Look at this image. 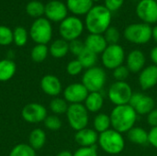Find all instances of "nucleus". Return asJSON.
<instances>
[{"label":"nucleus","mask_w":157,"mask_h":156,"mask_svg":"<svg viewBox=\"0 0 157 156\" xmlns=\"http://www.w3.org/2000/svg\"><path fill=\"white\" fill-rule=\"evenodd\" d=\"M112 13L105 6H94L86 16V27L90 34H104L110 27Z\"/></svg>","instance_id":"nucleus-1"},{"label":"nucleus","mask_w":157,"mask_h":156,"mask_svg":"<svg viewBox=\"0 0 157 156\" xmlns=\"http://www.w3.org/2000/svg\"><path fill=\"white\" fill-rule=\"evenodd\" d=\"M111 127L120 133H127L135 126L138 114L128 104L122 106H116L110 115Z\"/></svg>","instance_id":"nucleus-2"},{"label":"nucleus","mask_w":157,"mask_h":156,"mask_svg":"<svg viewBox=\"0 0 157 156\" xmlns=\"http://www.w3.org/2000/svg\"><path fill=\"white\" fill-rule=\"evenodd\" d=\"M98 145L105 153L116 155L125 148V141L121 133L113 129H109L98 135Z\"/></svg>","instance_id":"nucleus-3"},{"label":"nucleus","mask_w":157,"mask_h":156,"mask_svg":"<svg viewBox=\"0 0 157 156\" xmlns=\"http://www.w3.org/2000/svg\"><path fill=\"white\" fill-rule=\"evenodd\" d=\"M107 82V74L105 70L98 66L86 69L82 76V84L91 92H101Z\"/></svg>","instance_id":"nucleus-4"},{"label":"nucleus","mask_w":157,"mask_h":156,"mask_svg":"<svg viewBox=\"0 0 157 156\" xmlns=\"http://www.w3.org/2000/svg\"><path fill=\"white\" fill-rule=\"evenodd\" d=\"M152 29L146 23H132L128 25L124 31V38L134 44H145L152 39Z\"/></svg>","instance_id":"nucleus-5"},{"label":"nucleus","mask_w":157,"mask_h":156,"mask_svg":"<svg viewBox=\"0 0 157 156\" xmlns=\"http://www.w3.org/2000/svg\"><path fill=\"white\" fill-rule=\"evenodd\" d=\"M132 95V88L126 81H116L108 89V97L115 107L128 105Z\"/></svg>","instance_id":"nucleus-6"},{"label":"nucleus","mask_w":157,"mask_h":156,"mask_svg":"<svg viewBox=\"0 0 157 156\" xmlns=\"http://www.w3.org/2000/svg\"><path fill=\"white\" fill-rule=\"evenodd\" d=\"M69 125L75 131L87 128L89 122L88 111L84 104H70L66 112Z\"/></svg>","instance_id":"nucleus-7"},{"label":"nucleus","mask_w":157,"mask_h":156,"mask_svg":"<svg viewBox=\"0 0 157 156\" xmlns=\"http://www.w3.org/2000/svg\"><path fill=\"white\" fill-rule=\"evenodd\" d=\"M124 60L125 51L120 44L108 45L106 50L101 53L102 64L109 70H114L122 65Z\"/></svg>","instance_id":"nucleus-8"},{"label":"nucleus","mask_w":157,"mask_h":156,"mask_svg":"<svg viewBox=\"0 0 157 156\" xmlns=\"http://www.w3.org/2000/svg\"><path fill=\"white\" fill-rule=\"evenodd\" d=\"M59 30L64 40L72 41L80 37L84 30V24L82 20L76 17H68L62 21Z\"/></svg>","instance_id":"nucleus-9"},{"label":"nucleus","mask_w":157,"mask_h":156,"mask_svg":"<svg viewBox=\"0 0 157 156\" xmlns=\"http://www.w3.org/2000/svg\"><path fill=\"white\" fill-rule=\"evenodd\" d=\"M52 29L49 20L45 18L37 19L30 28V37L38 44L48 43L52 39Z\"/></svg>","instance_id":"nucleus-10"},{"label":"nucleus","mask_w":157,"mask_h":156,"mask_svg":"<svg viewBox=\"0 0 157 156\" xmlns=\"http://www.w3.org/2000/svg\"><path fill=\"white\" fill-rule=\"evenodd\" d=\"M136 14L138 17L148 25L157 22L156 0H140L136 6Z\"/></svg>","instance_id":"nucleus-11"},{"label":"nucleus","mask_w":157,"mask_h":156,"mask_svg":"<svg viewBox=\"0 0 157 156\" xmlns=\"http://www.w3.org/2000/svg\"><path fill=\"white\" fill-rule=\"evenodd\" d=\"M129 105L136 111L138 115H148L155 108V99L143 93H133Z\"/></svg>","instance_id":"nucleus-12"},{"label":"nucleus","mask_w":157,"mask_h":156,"mask_svg":"<svg viewBox=\"0 0 157 156\" xmlns=\"http://www.w3.org/2000/svg\"><path fill=\"white\" fill-rule=\"evenodd\" d=\"M21 115L27 122L39 123L44 121L47 118V110L41 104L30 103L23 108Z\"/></svg>","instance_id":"nucleus-13"},{"label":"nucleus","mask_w":157,"mask_h":156,"mask_svg":"<svg viewBox=\"0 0 157 156\" xmlns=\"http://www.w3.org/2000/svg\"><path fill=\"white\" fill-rule=\"evenodd\" d=\"M89 92L82 83L71 84L63 91L64 99L70 104H82L85 102Z\"/></svg>","instance_id":"nucleus-14"},{"label":"nucleus","mask_w":157,"mask_h":156,"mask_svg":"<svg viewBox=\"0 0 157 156\" xmlns=\"http://www.w3.org/2000/svg\"><path fill=\"white\" fill-rule=\"evenodd\" d=\"M138 82L143 90H149L157 85V66L155 64L144 67L140 73Z\"/></svg>","instance_id":"nucleus-15"},{"label":"nucleus","mask_w":157,"mask_h":156,"mask_svg":"<svg viewBox=\"0 0 157 156\" xmlns=\"http://www.w3.org/2000/svg\"><path fill=\"white\" fill-rule=\"evenodd\" d=\"M44 13L47 17L52 21H63L66 18L67 7L63 2L53 0L46 5Z\"/></svg>","instance_id":"nucleus-16"},{"label":"nucleus","mask_w":157,"mask_h":156,"mask_svg":"<svg viewBox=\"0 0 157 156\" xmlns=\"http://www.w3.org/2000/svg\"><path fill=\"white\" fill-rule=\"evenodd\" d=\"M146 58L144 53L140 50H132L126 58V66L131 73H140L145 65Z\"/></svg>","instance_id":"nucleus-17"},{"label":"nucleus","mask_w":157,"mask_h":156,"mask_svg":"<svg viewBox=\"0 0 157 156\" xmlns=\"http://www.w3.org/2000/svg\"><path fill=\"white\" fill-rule=\"evenodd\" d=\"M98 133L89 128H85L83 130L77 131L75 135V140L77 144L81 147H91L95 146L98 142Z\"/></svg>","instance_id":"nucleus-18"},{"label":"nucleus","mask_w":157,"mask_h":156,"mask_svg":"<svg viewBox=\"0 0 157 156\" xmlns=\"http://www.w3.org/2000/svg\"><path fill=\"white\" fill-rule=\"evenodd\" d=\"M42 91L52 97H56L62 92V83L58 77L52 74H46L40 81Z\"/></svg>","instance_id":"nucleus-19"},{"label":"nucleus","mask_w":157,"mask_h":156,"mask_svg":"<svg viewBox=\"0 0 157 156\" xmlns=\"http://www.w3.org/2000/svg\"><path fill=\"white\" fill-rule=\"evenodd\" d=\"M108 45L109 44L102 34H89L85 40L86 48L96 54H101L106 50Z\"/></svg>","instance_id":"nucleus-20"},{"label":"nucleus","mask_w":157,"mask_h":156,"mask_svg":"<svg viewBox=\"0 0 157 156\" xmlns=\"http://www.w3.org/2000/svg\"><path fill=\"white\" fill-rule=\"evenodd\" d=\"M104 96L101 92H91L85 100V107L88 112L97 113L104 105Z\"/></svg>","instance_id":"nucleus-21"},{"label":"nucleus","mask_w":157,"mask_h":156,"mask_svg":"<svg viewBox=\"0 0 157 156\" xmlns=\"http://www.w3.org/2000/svg\"><path fill=\"white\" fill-rule=\"evenodd\" d=\"M92 0H67L68 9L75 15H86L94 6Z\"/></svg>","instance_id":"nucleus-22"},{"label":"nucleus","mask_w":157,"mask_h":156,"mask_svg":"<svg viewBox=\"0 0 157 156\" xmlns=\"http://www.w3.org/2000/svg\"><path fill=\"white\" fill-rule=\"evenodd\" d=\"M128 139L132 143L137 145H144L148 143V131L141 127H133L128 132Z\"/></svg>","instance_id":"nucleus-23"},{"label":"nucleus","mask_w":157,"mask_h":156,"mask_svg":"<svg viewBox=\"0 0 157 156\" xmlns=\"http://www.w3.org/2000/svg\"><path fill=\"white\" fill-rule=\"evenodd\" d=\"M16 73V64L11 60L0 61V82H6L10 80Z\"/></svg>","instance_id":"nucleus-24"},{"label":"nucleus","mask_w":157,"mask_h":156,"mask_svg":"<svg viewBox=\"0 0 157 156\" xmlns=\"http://www.w3.org/2000/svg\"><path fill=\"white\" fill-rule=\"evenodd\" d=\"M69 51V43L63 39L53 41L50 48V52L54 58H63Z\"/></svg>","instance_id":"nucleus-25"},{"label":"nucleus","mask_w":157,"mask_h":156,"mask_svg":"<svg viewBox=\"0 0 157 156\" xmlns=\"http://www.w3.org/2000/svg\"><path fill=\"white\" fill-rule=\"evenodd\" d=\"M29 145L35 150H40L43 147L46 142V134L41 129L33 130L29 137Z\"/></svg>","instance_id":"nucleus-26"},{"label":"nucleus","mask_w":157,"mask_h":156,"mask_svg":"<svg viewBox=\"0 0 157 156\" xmlns=\"http://www.w3.org/2000/svg\"><path fill=\"white\" fill-rule=\"evenodd\" d=\"M93 126H94V130L98 134L109 130L111 127V121H110L109 115H107L105 113L98 114L94 119Z\"/></svg>","instance_id":"nucleus-27"},{"label":"nucleus","mask_w":157,"mask_h":156,"mask_svg":"<svg viewBox=\"0 0 157 156\" xmlns=\"http://www.w3.org/2000/svg\"><path fill=\"white\" fill-rule=\"evenodd\" d=\"M77 60L80 62L84 69H89L96 66L98 62V54L85 48L84 51L77 56Z\"/></svg>","instance_id":"nucleus-28"},{"label":"nucleus","mask_w":157,"mask_h":156,"mask_svg":"<svg viewBox=\"0 0 157 156\" xmlns=\"http://www.w3.org/2000/svg\"><path fill=\"white\" fill-rule=\"evenodd\" d=\"M9 156H36V153L29 144L20 143L11 150Z\"/></svg>","instance_id":"nucleus-29"},{"label":"nucleus","mask_w":157,"mask_h":156,"mask_svg":"<svg viewBox=\"0 0 157 156\" xmlns=\"http://www.w3.org/2000/svg\"><path fill=\"white\" fill-rule=\"evenodd\" d=\"M68 102L65 99L60 98V97H55L53 98L51 103H50V108L51 110L55 113V114H64L67 112L68 109Z\"/></svg>","instance_id":"nucleus-30"},{"label":"nucleus","mask_w":157,"mask_h":156,"mask_svg":"<svg viewBox=\"0 0 157 156\" xmlns=\"http://www.w3.org/2000/svg\"><path fill=\"white\" fill-rule=\"evenodd\" d=\"M48 55V48L45 44H38L31 51V59L36 63L43 62Z\"/></svg>","instance_id":"nucleus-31"},{"label":"nucleus","mask_w":157,"mask_h":156,"mask_svg":"<svg viewBox=\"0 0 157 156\" xmlns=\"http://www.w3.org/2000/svg\"><path fill=\"white\" fill-rule=\"evenodd\" d=\"M106 41L108 42L109 45H112V44H119V40L121 39V33L119 31V29L116 27L110 26L103 34Z\"/></svg>","instance_id":"nucleus-32"},{"label":"nucleus","mask_w":157,"mask_h":156,"mask_svg":"<svg viewBox=\"0 0 157 156\" xmlns=\"http://www.w3.org/2000/svg\"><path fill=\"white\" fill-rule=\"evenodd\" d=\"M27 13L31 17H40L45 12V7L39 1H32L27 5Z\"/></svg>","instance_id":"nucleus-33"},{"label":"nucleus","mask_w":157,"mask_h":156,"mask_svg":"<svg viewBox=\"0 0 157 156\" xmlns=\"http://www.w3.org/2000/svg\"><path fill=\"white\" fill-rule=\"evenodd\" d=\"M14 42L17 46H24L28 40V33L27 30L22 27H17L15 29L13 32Z\"/></svg>","instance_id":"nucleus-34"},{"label":"nucleus","mask_w":157,"mask_h":156,"mask_svg":"<svg viewBox=\"0 0 157 156\" xmlns=\"http://www.w3.org/2000/svg\"><path fill=\"white\" fill-rule=\"evenodd\" d=\"M13 32L5 26H0V45H8L13 41Z\"/></svg>","instance_id":"nucleus-35"},{"label":"nucleus","mask_w":157,"mask_h":156,"mask_svg":"<svg viewBox=\"0 0 157 156\" xmlns=\"http://www.w3.org/2000/svg\"><path fill=\"white\" fill-rule=\"evenodd\" d=\"M130 70L128 69V67L126 65H121L119 67H117L116 69L113 70V76L115 78L116 81H121L123 82L125 81L129 75H130Z\"/></svg>","instance_id":"nucleus-36"},{"label":"nucleus","mask_w":157,"mask_h":156,"mask_svg":"<svg viewBox=\"0 0 157 156\" xmlns=\"http://www.w3.org/2000/svg\"><path fill=\"white\" fill-rule=\"evenodd\" d=\"M45 127L51 131H57L62 127V121L57 116H47L44 120Z\"/></svg>","instance_id":"nucleus-37"},{"label":"nucleus","mask_w":157,"mask_h":156,"mask_svg":"<svg viewBox=\"0 0 157 156\" xmlns=\"http://www.w3.org/2000/svg\"><path fill=\"white\" fill-rule=\"evenodd\" d=\"M83 69H84V67L82 66V64L80 63V62L77 59L71 61L66 66L67 73L72 76H75V75H78L79 74H81Z\"/></svg>","instance_id":"nucleus-38"},{"label":"nucleus","mask_w":157,"mask_h":156,"mask_svg":"<svg viewBox=\"0 0 157 156\" xmlns=\"http://www.w3.org/2000/svg\"><path fill=\"white\" fill-rule=\"evenodd\" d=\"M86 48L85 46V42H83L82 40L76 39L72 41H70L69 43V51L75 56H78Z\"/></svg>","instance_id":"nucleus-39"},{"label":"nucleus","mask_w":157,"mask_h":156,"mask_svg":"<svg viewBox=\"0 0 157 156\" xmlns=\"http://www.w3.org/2000/svg\"><path fill=\"white\" fill-rule=\"evenodd\" d=\"M74 156H98V148L97 146H91V147H80L77 149Z\"/></svg>","instance_id":"nucleus-40"},{"label":"nucleus","mask_w":157,"mask_h":156,"mask_svg":"<svg viewBox=\"0 0 157 156\" xmlns=\"http://www.w3.org/2000/svg\"><path fill=\"white\" fill-rule=\"evenodd\" d=\"M124 3V0H105L104 6L111 12H115L119 10Z\"/></svg>","instance_id":"nucleus-41"},{"label":"nucleus","mask_w":157,"mask_h":156,"mask_svg":"<svg viewBox=\"0 0 157 156\" xmlns=\"http://www.w3.org/2000/svg\"><path fill=\"white\" fill-rule=\"evenodd\" d=\"M148 143L157 149V127L152 128L148 131Z\"/></svg>","instance_id":"nucleus-42"},{"label":"nucleus","mask_w":157,"mask_h":156,"mask_svg":"<svg viewBox=\"0 0 157 156\" xmlns=\"http://www.w3.org/2000/svg\"><path fill=\"white\" fill-rule=\"evenodd\" d=\"M146 120H147V123H148L152 128L157 127V108L153 109V110L147 115Z\"/></svg>","instance_id":"nucleus-43"},{"label":"nucleus","mask_w":157,"mask_h":156,"mask_svg":"<svg viewBox=\"0 0 157 156\" xmlns=\"http://www.w3.org/2000/svg\"><path fill=\"white\" fill-rule=\"evenodd\" d=\"M150 57H151V60L154 63V64L157 66V46L152 49V51L150 52Z\"/></svg>","instance_id":"nucleus-44"},{"label":"nucleus","mask_w":157,"mask_h":156,"mask_svg":"<svg viewBox=\"0 0 157 156\" xmlns=\"http://www.w3.org/2000/svg\"><path fill=\"white\" fill-rule=\"evenodd\" d=\"M152 39L155 40V43H157V26L152 29Z\"/></svg>","instance_id":"nucleus-45"},{"label":"nucleus","mask_w":157,"mask_h":156,"mask_svg":"<svg viewBox=\"0 0 157 156\" xmlns=\"http://www.w3.org/2000/svg\"><path fill=\"white\" fill-rule=\"evenodd\" d=\"M56 156H74L72 153H70L69 151H63L61 153H59Z\"/></svg>","instance_id":"nucleus-46"},{"label":"nucleus","mask_w":157,"mask_h":156,"mask_svg":"<svg viewBox=\"0 0 157 156\" xmlns=\"http://www.w3.org/2000/svg\"><path fill=\"white\" fill-rule=\"evenodd\" d=\"M93 2H98V1H100V0H92Z\"/></svg>","instance_id":"nucleus-47"},{"label":"nucleus","mask_w":157,"mask_h":156,"mask_svg":"<svg viewBox=\"0 0 157 156\" xmlns=\"http://www.w3.org/2000/svg\"><path fill=\"white\" fill-rule=\"evenodd\" d=\"M156 2H157V0H156Z\"/></svg>","instance_id":"nucleus-48"}]
</instances>
